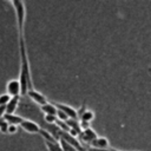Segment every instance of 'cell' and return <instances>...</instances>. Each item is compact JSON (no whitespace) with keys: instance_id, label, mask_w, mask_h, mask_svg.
Instances as JSON below:
<instances>
[{"instance_id":"11","label":"cell","mask_w":151,"mask_h":151,"mask_svg":"<svg viewBox=\"0 0 151 151\" xmlns=\"http://www.w3.org/2000/svg\"><path fill=\"white\" fill-rule=\"evenodd\" d=\"M40 110H41L42 113H45V116H46V114L57 116V112H58L57 107L53 105L52 101H48V103H46L45 105H41V106H40Z\"/></svg>"},{"instance_id":"9","label":"cell","mask_w":151,"mask_h":151,"mask_svg":"<svg viewBox=\"0 0 151 151\" xmlns=\"http://www.w3.org/2000/svg\"><path fill=\"white\" fill-rule=\"evenodd\" d=\"M19 101H20L19 96L12 97L11 100H9V103L5 106V107H6V113H5V114H13V113L17 111L18 106H19Z\"/></svg>"},{"instance_id":"8","label":"cell","mask_w":151,"mask_h":151,"mask_svg":"<svg viewBox=\"0 0 151 151\" xmlns=\"http://www.w3.org/2000/svg\"><path fill=\"white\" fill-rule=\"evenodd\" d=\"M91 147H94V149H100V150H110L111 146H110V142L107 138L105 137H97L91 144H90Z\"/></svg>"},{"instance_id":"21","label":"cell","mask_w":151,"mask_h":151,"mask_svg":"<svg viewBox=\"0 0 151 151\" xmlns=\"http://www.w3.org/2000/svg\"><path fill=\"white\" fill-rule=\"evenodd\" d=\"M5 113H6V107L5 106H0V119L4 118Z\"/></svg>"},{"instance_id":"1","label":"cell","mask_w":151,"mask_h":151,"mask_svg":"<svg viewBox=\"0 0 151 151\" xmlns=\"http://www.w3.org/2000/svg\"><path fill=\"white\" fill-rule=\"evenodd\" d=\"M19 52H20V74H19V81L21 86V94L26 96L28 90L33 88V81H32V73L28 61V54L26 50V42L25 37H19Z\"/></svg>"},{"instance_id":"7","label":"cell","mask_w":151,"mask_h":151,"mask_svg":"<svg viewBox=\"0 0 151 151\" xmlns=\"http://www.w3.org/2000/svg\"><path fill=\"white\" fill-rule=\"evenodd\" d=\"M19 126H20L24 131H26V132H28V133H39V131H40V129H41L35 122L29 120V119H24Z\"/></svg>"},{"instance_id":"17","label":"cell","mask_w":151,"mask_h":151,"mask_svg":"<svg viewBox=\"0 0 151 151\" xmlns=\"http://www.w3.org/2000/svg\"><path fill=\"white\" fill-rule=\"evenodd\" d=\"M44 119H45V122L47 123V124H55L57 123V116H51V114H46L45 117H44Z\"/></svg>"},{"instance_id":"18","label":"cell","mask_w":151,"mask_h":151,"mask_svg":"<svg viewBox=\"0 0 151 151\" xmlns=\"http://www.w3.org/2000/svg\"><path fill=\"white\" fill-rule=\"evenodd\" d=\"M57 119L60 120V122H64V123H65V122H66L67 119H70V118H68L64 112H61V111L58 110V112H57Z\"/></svg>"},{"instance_id":"2","label":"cell","mask_w":151,"mask_h":151,"mask_svg":"<svg viewBox=\"0 0 151 151\" xmlns=\"http://www.w3.org/2000/svg\"><path fill=\"white\" fill-rule=\"evenodd\" d=\"M11 5L14 8L15 18H17V25H18V34L19 37H25V21H26V7L25 2L19 0L11 1Z\"/></svg>"},{"instance_id":"20","label":"cell","mask_w":151,"mask_h":151,"mask_svg":"<svg viewBox=\"0 0 151 151\" xmlns=\"http://www.w3.org/2000/svg\"><path fill=\"white\" fill-rule=\"evenodd\" d=\"M17 131H18V126H17V125H8L7 133L13 134V133H17Z\"/></svg>"},{"instance_id":"15","label":"cell","mask_w":151,"mask_h":151,"mask_svg":"<svg viewBox=\"0 0 151 151\" xmlns=\"http://www.w3.org/2000/svg\"><path fill=\"white\" fill-rule=\"evenodd\" d=\"M59 144H60L63 151H78L74 146H72L70 143H67L66 140H64V139H61V138L59 139Z\"/></svg>"},{"instance_id":"12","label":"cell","mask_w":151,"mask_h":151,"mask_svg":"<svg viewBox=\"0 0 151 151\" xmlns=\"http://www.w3.org/2000/svg\"><path fill=\"white\" fill-rule=\"evenodd\" d=\"M80 117V122H92L94 119V112L92 110H85L84 112H81V114L79 116Z\"/></svg>"},{"instance_id":"16","label":"cell","mask_w":151,"mask_h":151,"mask_svg":"<svg viewBox=\"0 0 151 151\" xmlns=\"http://www.w3.org/2000/svg\"><path fill=\"white\" fill-rule=\"evenodd\" d=\"M11 98H12V97H11L9 94H7V93L0 94V106H6V105L9 103Z\"/></svg>"},{"instance_id":"6","label":"cell","mask_w":151,"mask_h":151,"mask_svg":"<svg viewBox=\"0 0 151 151\" xmlns=\"http://www.w3.org/2000/svg\"><path fill=\"white\" fill-rule=\"evenodd\" d=\"M97 137H98V136H97L96 131H94L93 129L88 127V129H86V130H83V131L79 133V138H80L79 142H80V143L91 144Z\"/></svg>"},{"instance_id":"3","label":"cell","mask_w":151,"mask_h":151,"mask_svg":"<svg viewBox=\"0 0 151 151\" xmlns=\"http://www.w3.org/2000/svg\"><path fill=\"white\" fill-rule=\"evenodd\" d=\"M6 93L11 97H17L21 94V86L19 79H11L6 84Z\"/></svg>"},{"instance_id":"19","label":"cell","mask_w":151,"mask_h":151,"mask_svg":"<svg viewBox=\"0 0 151 151\" xmlns=\"http://www.w3.org/2000/svg\"><path fill=\"white\" fill-rule=\"evenodd\" d=\"M7 129H8V124L2 119H0V132L2 133H7Z\"/></svg>"},{"instance_id":"4","label":"cell","mask_w":151,"mask_h":151,"mask_svg":"<svg viewBox=\"0 0 151 151\" xmlns=\"http://www.w3.org/2000/svg\"><path fill=\"white\" fill-rule=\"evenodd\" d=\"M53 105L57 107V110L64 112L70 119H77L78 118V112L76 109H73L72 106L70 105H66V104H63V103H57V101H52Z\"/></svg>"},{"instance_id":"22","label":"cell","mask_w":151,"mask_h":151,"mask_svg":"<svg viewBox=\"0 0 151 151\" xmlns=\"http://www.w3.org/2000/svg\"><path fill=\"white\" fill-rule=\"evenodd\" d=\"M111 151H120V150H117V149H113V147H111Z\"/></svg>"},{"instance_id":"5","label":"cell","mask_w":151,"mask_h":151,"mask_svg":"<svg viewBox=\"0 0 151 151\" xmlns=\"http://www.w3.org/2000/svg\"><path fill=\"white\" fill-rule=\"evenodd\" d=\"M26 96H28V97H29V98H31L35 104H38L39 106L45 105L46 103H48L47 98H46L41 92H39V91L34 90V88L28 90V91H27V93H26Z\"/></svg>"},{"instance_id":"10","label":"cell","mask_w":151,"mask_h":151,"mask_svg":"<svg viewBox=\"0 0 151 151\" xmlns=\"http://www.w3.org/2000/svg\"><path fill=\"white\" fill-rule=\"evenodd\" d=\"M24 119H25V118H22V117L19 116V114H15V113H13V114H5V116H4V120H5L8 125H17V126H19Z\"/></svg>"},{"instance_id":"14","label":"cell","mask_w":151,"mask_h":151,"mask_svg":"<svg viewBox=\"0 0 151 151\" xmlns=\"http://www.w3.org/2000/svg\"><path fill=\"white\" fill-rule=\"evenodd\" d=\"M39 134L44 138V140H47V142H57V139L53 137V134L51 132H48L47 130H45V129H40Z\"/></svg>"},{"instance_id":"13","label":"cell","mask_w":151,"mask_h":151,"mask_svg":"<svg viewBox=\"0 0 151 151\" xmlns=\"http://www.w3.org/2000/svg\"><path fill=\"white\" fill-rule=\"evenodd\" d=\"M45 145L48 151H63L59 142H47L45 140Z\"/></svg>"}]
</instances>
